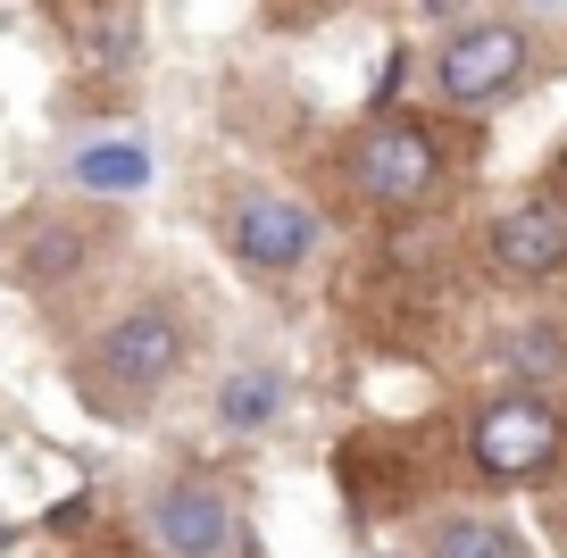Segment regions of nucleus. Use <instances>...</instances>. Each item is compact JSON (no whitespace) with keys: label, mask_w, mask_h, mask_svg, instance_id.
Wrapping results in <instances>:
<instances>
[{"label":"nucleus","mask_w":567,"mask_h":558,"mask_svg":"<svg viewBox=\"0 0 567 558\" xmlns=\"http://www.w3.org/2000/svg\"><path fill=\"white\" fill-rule=\"evenodd\" d=\"M484 259L509 283H550L567 276V184H543V193L509 200V209L484 226Z\"/></svg>","instance_id":"5"},{"label":"nucleus","mask_w":567,"mask_h":558,"mask_svg":"<svg viewBox=\"0 0 567 558\" xmlns=\"http://www.w3.org/2000/svg\"><path fill=\"white\" fill-rule=\"evenodd\" d=\"M567 458V409L550 392H501L467 409V467L484 484H534Z\"/></svg>","instance_id":"3"},{"label":"nucleus","mask_w":567,"mask_h":558,"mask_svg":"<svg viewBox=\"0 0 567 558\" xmlns=\"http://www.w3.org/2000/svg\"><path fill=\"white\" fill-rule=\"evenodd\" d=\"M75 193H101V200H125V193H151V142H84V151L68 158Z\"/></svg>","instance_id":"8"},{"label":"nucleus","mask_w":567,"mask_h":558,"mask_svg":"<svg viewBox=\"0 0 567 558\" xmlns=\"http://www.w3.org/2000/svg\"><path fill=\"white\" fill-rule=\"evenodd\" d=\"M151 534H159L167 558H226L234 550L226 484H209V475H176V484L159 492V508H151Z\"/></svg>","instance_id":"7"},{"label":"nucleus","mask_w":567,"mask_h":558,"mask_svg":"<svg viewBox=\"0 0 567 558\" xmlns=\"http://www.w3.org/2000/svg\"><path fill=\"white\" fill-rule=\"evenodd\" d=\"M75 525H92V500H84V492H75L68 508H51V534H75Z\"/></svg>","instance_id":"13"},{"label":"nucleus","mask_w":567,"mask_h":558,"mask_svg":"<svg viewBox=\"0 0 567 558\" xmlns=\"http://www.w3.org/2000/svg\"><path fill=\"white\" fill-rule=\"evenodd\" d=\"M276 409H284V375L276 366H234L226 384H217V425H234V434H259Z\"/></svg>","instance_id":"10"},{"label":"nucleus","mask_w":567,"mask_h":558,"mask_svg":"<svg viewBox=\"0 0 567 558\" xmlns=\"http://www.w3.org/2000/svg\"><path fill=\"white\" fill-rule=\"evenodd\" d=\"M526 68H534L526 25L467 18V25H451L443 51H434V92H443L451 108H493V101H509V92L526 84Z\"/></svg>","instance_id":"4"},{"label":"nucleus","mask_w":567,"mask_h":558,"mask_svg":"<svg viewBox=\"0 0 567 558\" xmlns=\"http://www.w3.org/2000/svg\"><path fill=\"white\" fill-rule=\"evenodd\" d=\"M84 259H92V226H51V217H42L34 234H18V259H9V267H18L25 283H59L68 267H84Z\"/></svg>","instance_id":"9"},{"label":"nucleus","mask_w":567,"mask_h":558,"mask_svg":"<svg viewBox=\"0 0 567 558\" xmlns=\"http://www.w3.org/2000/svg\"><path fill=\"white\" fill-rule=\"evenodd\" d=\"M526 9H567V0H526Z\"/></svg>","instance_id":"14"},{"label":"nucleus","mask_w":567,"mask_h":558,"mask_svg":"<svg viewBox=\"0 0 567 558\" xmlns=\"http://www.w3.org/2000/svg\"><path fill=\"white\" fill-rule=\"evenodd\" d=\"M425 558H526V541L501 517H443L425 534Z\"/></svg>","instance_id":"11"},{"label":"nucleus","mask_w":567,"mask_h":558,"mask_svg":"<svg viewBox=\"0 0 567 558\" xmlns=\"http://www.w3.org/2000/svg\"><path fill=\"white\" fill-rule=\"evenodd\" d=\"M318 209L292 193H243L226 209V250L234 267H250V276H292V267H309V250H318Z\"/></svg>","instance_id":"6"},{"label":"nucleus","mask_w":567,"mask_h":558,"mask_svg":"<svg viewBox=\"0 0 567 558\" xmlns=\"http://www.w3.org/2000/svg\"><path fill=\"white\" fill-rule=\"evenodd\" d=\"M501 359H509L517 375H534V384H543V375H567V326L559 317H534V326H517L509 342H501Z\"/></svg>","instance_id":"12"},{"label":"nucleus","mask_w":567,"mask_h":558,"mask_svg":"<svg viewBox=\"0 0 567 558\" xmlns=\"http://www.w3.org/2000/svg\"><path fill=\"white\" fill-rule=\"evenodd\" d=\"M184 359H193L184 317L167 300H142V309H125L117 326H101L75 350V401L101 409V417H134L184 375Z\"/></svg>","instance_id":"1"},{"label":"nucleus","mask_w":567,"mask_h":558,"mask_svg":"<svg viewBox=\"0 0 567 558\" xmlns=\"http://www.w3.org/2000/svg\"><path fill=\"white\" fill-rule=\"evenodd\" d=\"M117 558H125V550H117Z\"/></svg>","instance_id":"15"},{"label":"nucleus","mask_w":567,"mask_h":558,"mask_svg":"<svg viewBox=\"0 0 567 558\" xmlns=\"http://www.w3.org/2000/svg\"><path fill=\"white\" fill-rule=\"evenodd\" d=\"M443 184H451V151L425 117H368L351 134V193L368 209H392V217L434 209Z\"/></svg>","instance_id":"2"}]
</instances>
